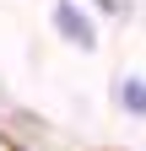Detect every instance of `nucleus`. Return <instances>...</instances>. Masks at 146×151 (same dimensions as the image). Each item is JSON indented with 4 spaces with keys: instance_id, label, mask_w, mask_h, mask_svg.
I'll return each instance as SVG.
<instances>
[{
    "instance_id": "obj_2",
    "label": "nucleus",
    "mask_w": 146,
    "mask_h": 151,
    "mask_svg": "<svg viewBox=\"0 0 146 151\" xmlns=\"http://www.w3.org/2000/svg\"><path fill=\"white\" fill-rule=\"evenodd\" d=\"M119 103H124V113H141L146 119V81H124L119 86Z\"/></svg>"
},
{
    "instance_id": "obj_1",
    "label": "nucleus",
    "mask_w": 146,
    "mask_h": 151,
    "mask_svg": "<svg viewBox=\"0 0 146 151\" xmlns=\"http://www.w3.org/2000/svg\"><path fill=\"white\" fill-rule=\"evenodd\" d=\"M54 27H60V32H65L76 49H98V38H92V22H87V16H81L76 6H70V0H65V6H54Z\"/></svg>"
},
{
    "instance_id": "obj_3",
    "label": "nucleus",
    "mask_w": 146,
    "mask_h": 151,
    "mask_svg": "<svg viewBox=\"0 0 146 151\" xmlns=\"http://www.w3.org/2000/svg\"><path fill=\"white\" fill-rule=\"evenodd\" d=\"M92 6H103V11H119V6H114V0H92Z\"/></svg>"
}]
</instances>
